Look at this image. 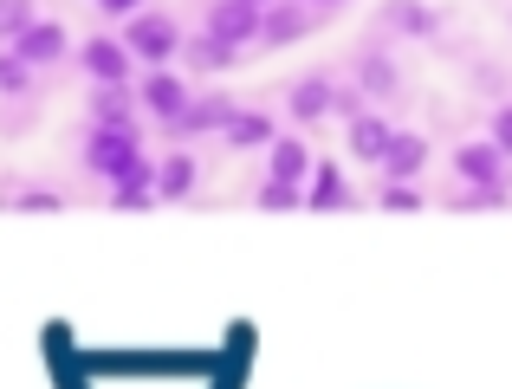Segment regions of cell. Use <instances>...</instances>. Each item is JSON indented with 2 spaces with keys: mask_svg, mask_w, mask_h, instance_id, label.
<instances>
[{
  "mask_svg": "<svg viewBox=\"0 0 512 389\" xmlns=\"http://www.w3.org/2000/svg\"><path fill=\"white\" fill-rule=\"evenodd\" d=\"M493 150H500V156L512 150V104H506L500 117H493Z\"/></svg>",
  "mask_w": 512,
  "mask_h": 389,
  "instance_id": "22",
  "label": "cell"
},
{
  "mask_svg": "<svg viewBox=\"0 0 512 389\" xmlns=\"http://www.w3.org/2000/svg\"><path fill=\"white\" fill-rule=\"evenodd\" d=\"M312 208H331V201H350V182L338 176V163H318V182H312Z\"/></svg>",
  "mask_w": 512,
  "mask_h": 389,
  "instance_id": "17",
  "label": "cell"
},
{
  "mask_svg": "<svg viewBox=\"0 0 512 389\" xmlns=\"http://www.w3.org/2000/svg\"><path fill=\"white\" fill-rule=\"evenodd\" d=\"M422 163H428V143L415 137V130H409V137L396 130V137H389V150H383V176H389V182H402V176H422Z\"/></svg>",
  "mask_w": 512,
  "mask_h": 389,
  "instance_id": "10",
  "label": "cell"
},
{
  "mask_svg": "<svg viewBox=\"0 0 512 389\" xmlns=\"http://www.w3.org/2000/svg\"><path fill=\"white\" fill-rule=\"evenodd\" d=\"M454 176L474 182V195H480V189H500V182H506V163H500L493 143H467V150L454 156Z\"/></svg>",
  "mask_w": 512,
  "mask_h": 389,
  "instance_id": "7",
  "label": "cell"
},
{
  "mask_svg": "<svg viewBox=\"0 0 512 389\" xmlns=\"http://www.w3.org/2000/svg\"><path fill=\"white\" fill-rule=\"evenodd\" d=\"M331 98H338V91H331V78H299V85L286 91V104H292V117H299V124L325 117V111H331Z\"/></svg>",
  "mask_w": 512,
  "mask_h": 389,
  "instance_id": "12",
  "label": "cell"
},
{
  "mask_svg": "<svg viewBox=\"0 0 512 389\" xmlns=\"http://www.w3.org/2000/svg\"><path fill=\"white\" fill-rule=\"evenodd\" d=\"M389 137H396V130L383 124V117H370V111H350V143H357L363 156H376V163H383V150H389Z\"/></svg>",
  "mask_w": 512,
  "mask_h": 389,
  "instance_id": "13",
  "label": "cell"
},
{
  "mask_svg": "<svg viewBox=\"0 0 512 389\" xmlns=\"http://www.w3.org/2000/svg\"><path fill=\"white\" fill-rule=\"evenodd\" d=\"M137 98H143V111H150V117H163V124H175V117H182L188 104H195V98H188V85H182L175 72H150Z\"/></svg>",
  "mask_w": 512,
  "mask_h": 389,
  "instance_id": "6",
  "label": "cell"
},
{
  "mask_svg": "<svg viewBox=\"0 0 512 389\" xmlns=\"http://www.w3.org/2000/svg\"><path fill=\"white\" fill-rule=\"evenodd\" d=\"M188 189H195V156H182V150H175V156H163V169H156V195H188Z\"/></svg>",
  "mask_w": 512,
  "mask_h": 389,
  "instance_id": "15",
  "label": "cell"
},
{
  "mask_svg": "<svg viewBox=\"0 0 512 389\" xmlns=\"http://www.w3.org/2000/svg\"><path fill=\"white\" fill-rule=\"evenodd\" d=\"M0 91H7V98H20V91H33V72H26V65L13 59V52H0Z\"/></svg>",
  "mask_w": 512,
  "mask_h": 389,
  "instance_id": "18",
  "label": "cell"
},
{
  "mask_svg": "<svg viewBox=\"0 0 512 389\" xmlns=\"http://www.w3.org/2000/svg\"><path fill=\"white\" fill-rule=\"evenodd\" d=\"M305 176H312V150L299 137H273V182L279 189H299Z\"/></svg>",
  "mask_w": 512,
  "mask_h": 389,
  "instance_id": "9",
  "label": "cell"
},
{
  "mask_svg": "<svg viewBox=\"0 0 512 389\" xmlns=\"http://www.w3.org/2000/svg\"><path fill=\"white\" fill-rule=\"evenodd\" d=\"M221 137H227V143H266V150H273V117H260V111H234Z\"/></svg>",
  "mask_w": 512,
  "mask_h": 389,
  "instance_id": "16",
  "label": "cell"
},
{
  "mask_svg": "<svg viewBox=\"0 0 512 389\" xmlns=\"http://www.w3.org/2000/svg\"><path fill=\"white\" fill-rule=\"evenodd\" d=\"M85 169L117 189V182L143 176V169H150V156H143L137 137H124V130H91V137H85Z\"/></svg>",
  "mask_w": 512,
  "mask_h": 389,
  "instance_id": "1",
  "label": "cell"
},
{
  "mask_svg": "<svg viewBox=\"0 0 512 389\" xmlns=\"http://www.w3.org/2000/svg\"><path fill=\"white\" fill-rule=\"evenodd\" d=\"M182 46H188V39H182V26H175L169 13H137V20L124 26V52L143 59V65H169Z\"/></svg>",
  "mask_w": 512,
  "mask_h": 389,
  "instance_id": "2",
  "label": "cell"
},
{
  "mask_svg": "<svg viewBox=\"0 0 512 389\" xmlns=\"http://www.w3.org/2000/svg\"><path fill=\"white\" fill-rule=\"evenodd\" d=\"M78 65L91 72L98 91H124V78H130V52H124V39H111V33L85 39V46H78Z\"/></svg>",
  "mask_w": 512,
  "mask_h": 389,
  "instance_id": "3",
  "label": "cell"
},
{
  "mask_svg": "<svg viewBox=\"0 0 512 389\" xmlns=\"http://www.w3.org/2000/svg\"><path fill=\"white\" fill-rule=\"evenodd\" d=\"M260 26H266V13L260 7H214L208 20H201V33L208 39H221V46H247V39H260Z\"/></svg>",
  "mask_w": 512,
  "mask_h": 389,
  "instance_id": "5",
  "label": "cell"
},
{
  "mask_svg": "<svg viewBox=\"0 0 512 389\" xmlns=\"http://www.w3.org/2000/svg\"><path fill=\"white\" fill-rule=\"evenodd\" d=\"M227 117H234V104H227V98H195L169 130H175V137H201V130H227Z\"/></svg>",
  "mask_w": 512,
  "mask_h": 389,
  "instance_id": "11",
  "label": "cell"
},
{
  "mask_svg": "<svg viewBox=\"0 0 512 389\" xmlns=\"http://www.w3.org/2000/svg\"><path fill=\"white\" fill-rule=\"evenodd\" d=\"M182 59L195 65V72H227V65L240 59V52H234V46H221V39H208V33H195V39L182 46Z\"/></svg>",
  "mask_w": 512,
  "mask_h": 389,
  "instance_id": "14",
  "label": "cell"
},
{
  "mask_svg": "<svg viewBox=\"0 0 512 389\" xmlns=\"http://www.w3.org/2000/svg\"><path fill=\"white\" fill-rule=\"evenodd\" d=\"M13 208H59V195H46V189H20V195H13Z\"/></svg>",
  "mask_w": 512,
  "mask_h": 389,
  "instance_id": "23",
  "label": "cell"
},
{
  "mask_svg": "<svg viewBox=\"0 0 512 389\" xmlns=\"http://www.w3.org/2000/svg\"><path fill=\"white\" fill-rule=\"evenodd\" d=\"M383 208H422V195L402 189V182H389V189H383Z\"/></svg>",
  "mask_w": 512,
  "mask_h": 389,
  "instance_id": "21",
  "label": "cell"
},
{
  "mask_svg": "<svg viewBox=\"0 0 512 389\" xmlns=\"http://www.w3.org/2000/svg\"><path fill=\"white\" fill-rule=\"evenodd\" d=\"M7 52L26 65V72H39V65H59V59H65V26H59V20H33Z\"/></svg>",
  "mask_w": 512,
  "mask_h": 389,
  "instance_id": "4",
  "label": "cell"
},
{
  "mask_svg": "<svg viewBox=\"0 0 512 389\" xmlns=\"http://www.w3.org/2000/svg\"><path fill=\"white\" fill-rule=\"evenodd\" d=\"M299 201H305V189H279V182L260 189V208H299Z\"/></svg>",
  "mask_w": 512,
  "mask_h": 389,
  "instance_id": "20",
  "label": "cell"
},
{
  "mask_svg": "<svg viewBox=\"0 0 512 389\" xmlns=\"http://www.w3.org/2000/svg\"><path fill=\"white\" fill-rule=\"evenodd\" d=\"M91 130H124V137H137V104H130V91H91Z\"/></svg>",
  "mask_w": 512,
  "mask_h": 389,
  "instance_id": "8",
  "label": "cell"
},
{
  "mask_svg": "<svg viewBox=\"0 0 512 389\" xmlns=\"http://www.w3.org/2000/svg\"><path fill=\"white\" fill-rule=\"evenodd\" d=\"M33 20H39V13H33V7H20V0H13V7H0V39L13 46V39H20V33H26Z\"/></svg>",
  "mask_w": 512,
  "mask_h": 389,
  "instance_id": "19",
  "label": "cell"
}]
</instances>
